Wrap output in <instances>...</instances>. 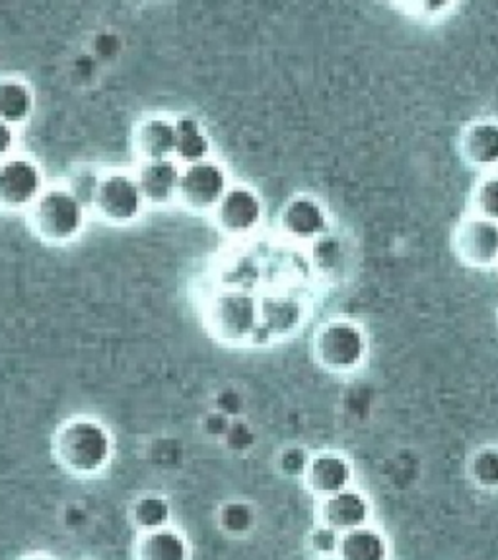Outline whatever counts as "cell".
I'll return each mask as SVG.
<instances>
[{"instance_id": "obj_1", "label": "cell", "mask_w": 498, "mask_h": 560, "mask_svg": "<svg viewBox=\"0 0 498 560\" xmlns=\"http://www.w3.org/2000/svg\"><path fill=\"white\" fill-rule=\"evenodd\" d=\"M114 457V436L102 420L74 417L53 436V459L62 471L80 479L97 477Z\"/></svg>"}, {"instance_id": "obj_2", "label": "cell", "mask_w": 498, "mask_h": 560, "mask_svg": "<svg viewBox=\"0 0 498 560\" xmlns=\"http://www.w3.org/2000/svg\"><path fill=\"white\" fill-rule=\"evenodd\" d=\"M35 234L49 244H69L82 234L86 207L69 187H47L30 209Z\"/></svg>"}, {"instance_id": "obj_3", "label": "cell", "mask_w": 498, "mask_h": 560, "mask_svg": "<svg viewBox=\"0 0 498 560\" xmlns=\"http://www.w3.org/2000/svg\"><path fill=\"white\" fill-rule=\"evenodd\" d=\"M367 335L347 319H333L320 327L314 337V357L332 374H350L364 364Z\"/></svg>"}, {"instance_id": "obj_4", "label": "cell", "mask_w": 498, "mask_h": 560, "mask_svg": "<svg viewBox=\"0 0 498 560\" xmlns=\"http://www.w3.org/2000/svg\"><path fill=\"white\" fill-rule=\"evenodd\" d=\"M207 324L212 335L227 345L250 341L257 329L254 298L240 290H224L210 300Z\"/></svg>"}, {"instance_id": "obj_5", "label": "cell", "mask_w": 498, "mask_h": 560, "mask_svg": "<svg viewBox=\"0 0 498 560\" xmlns=\"http://www.w3.org/2000/svg\"><path fill=\"white\" fill-rule=\"evenodd\" d=\"M144 205L147 202L135 175L127 172L102 175L92 201L97 214L112 224H131L142 214Z\"/></svg>"}, {"instance_id": "obj_6", "label": "cell", "mask_w": 498, "mask_h": 560, "mask_svg": "<svg viewBox=\"0 0 498 560\" xmlns=\"http://www.w3.org/2000/svg\"><path fill=\"white\" fill-rule=\"evenodd\" d=\"M44 191V172L32 158L10 156L0 162V207L2 209H32Z\"/></svg>"}, {"instance_id": "obj_7", "label": "cell", "mask_w": 498, "mask_h": 560, "mask_svg": "<svg viewBox=\"0 0 498 560\" xmlns=\"http://www.w3.org/2000/svg\"><path fill=\"white\" fill-rule=\"evenodd\" d=\"M227 191V172L215 160H202L182 170L177 199L184 202L187 209L199 212L215 210Z\"/></svg>"}, {"instance_id": "obj_8", "label": "cell", "mask_w": 498, "mask_h": 560, "mask_svg": "<svg viewBox=\"0 0 498 560\" xmlns=\"http://www.w3.org/2000/svg\"><path fill=\"white\" fill-rule=\"evenodd\" d=\"M304 489L315 500H324L355 487V465L343 452H315L302 477Z\"/></svg>"}, {"instance_id": "obj_9", "label": "cell", "mask_w": 498, "mask_h": 560, "mask_svg": "<svg viewBox=\"0 0 498 560\" xmlns=\"http://www.w3.org/2000/svg\"><path fill=\"white\" fill-rule=\"evenodd\" d=\"M315 522L327 525L339 534H347L362 525L372 524V502L364 490L350 487L333 497L317 500Z\"/></svg>"}, {"instance_id": "obj_10", "label": "cell", "mask_w": 498, "mask_h": 560, "mask_svg": "<svg viewBox=\"0 0 498 560\" xmlns=\"http://www.w3.org/2000/svg\"><path fill=\"white\" fill-rule=\"evenodd\" d=\"M262 201L252 189L236 185L228 187L227 195L220 199L215 217L219 226L232 236H244L259 226L262 222Z\"/></svg>"}, {"instance_id": "obj_11", "label": "cell", "mask_w": 498, "mask_h": 560, "mask_svg": "<svg viewBox=\"0 0 498 560\" xmlns=\"http://www.w3.org/2000/svg\"><path fill=\"white\" fill-rule=\"evenodd\" d=\"M458 252L473 267H490L498 262V222L493 220H465L458 232Z\"/></svg>"}, {"instance_id": "obj_12", "label": "cell", "mask_w": 498, "mask_h": 560, "mask_svg": "<svg viewBox=\"0 0 498 560\" xmlns=\"http://www.w3.org/2000/svg\"><path fill=\"white\" fill-rule=\"evenodd\" d=\"M179 177H182V167L175 158L142 162L139 172L135 175L144 202L149 205H167L177 199Z\"/></svg>"}, {"instance_id": "obj_13", "label": "cell", "mask_w": 498, "mask_h": 560, "mask_svg": "<svg viewBox=\"0 0 498 560\" xmlns=\"http://www.w3.org/2000/svg\"><path fill=\"white\" fill-rule=\"evenodd\" d=\"M192 542L174 525L140 532L132 545L135 560H192Z\"/></svg>"}, {"instance_id": "obj_14", "label": "cell", "mask_w": 498, "mask_h": 560, "mask_svg": "<svg viewBox=\"0 0 498 560\" xmlns=\"http://www.w3.org/2000/svg\"><path fill=\"white\" fill-rule=\"evenodd\" d=\"M280 226L285 230V234H289L298 242H312L324 234L327 217L314 199L298 197L282 209Z\"/></svg>"}, {"instance_id": "obj_15", "label": "cell", "mask_w": 498, "mask_h": 560, "mask_svg": "<svg viewBox=\"0 0 498 560\" xmlns=\"http://www.w3.org/2000/svg\"><path fill=\"white\" fill-rule=\"evenodd\" d=\"M337 559L390 560L392 559V547L380 527L372 524L362 525L359 529L341 534Z\"/></svg>"}, {"instance_id": "obj_16", "label": "cell", "mask_w": 498, "mask_h": 560, "mask_svg": "<svg viewBox=\"0 0 498 560\" xmlns=\"http://www.w3.org/2000/svg\"><path fill=\"white\" fill-rule=\"evenodd\" d=\"M135 149L142 162L175 156V121L152 117L140 122L135 132Z\"/></svg>"}, {"instance_id": "obj_17", "label": "cell", "mask_w": 498, "mask_h": 560, "mask_svg": "<svg viewBox=\"0 0 498 560\" xmlns=\"http://www.w3.org/2000/svg\"><path fill=\"white\" fill-rule=\"evenodd\" d=\"M34 112V92L24 80H0V121L10 127L24 125Z\"/></svg>"}, {"instance_id": "obj_18", "label": "cell", "mask_w": 498, "mask_h": 560, "mask_svg": "<svg viewBox=\"0 0 498 560\" xmlns=\"http://www.w3.org/2000/svg\"><path fill=\"white\" fill-rule=\"evenodd\" d=\"M464 154L473 166H498L497 122H473L464 135Z\"/></svg>"}, {"instance_id": "obj_19", "label": "cell", "mask_w": 498, "mask_h": 560, "mask_svg": "<svg viewBox=\"0 0 498 560\" xmlns=\"http://www.w3.org/2000/svg\"><path fill=\"white\" fill-rule=\"evenodd\" d=\"M210 142L201 125L192 117L175 121V156L185 166L209 160Z\"/></svg>"}, {"instance_id": "obj_20", "label": "cell", "mask_w": 498, "mask_h": 560, "mask_svg": "<svg viewBox=\"0 0 498 560\" xmlns=\"http://www.w3.org/2000/svg\"><path fill=\"white\" fill-rule=\"evenodd\" d=\"M172 504L160 492H144L132 502L131 522L137 532H154L172 525Z\"/></svg>"}, {"instance_id": "obj_21", "label": "cell", "mask_w": 498, "mask_h": 560, "mask_svg": "<svg viewBox=\"0 0 498 560\" xmlns=\"http://www.w3.org/2000/svg\"><path fill=\"white\" fill-rule=\"evenodd\" d=\"M257 522H259L257 510L247 500H227L217 512L220 532L234 539H244L247 535L254 534Z\"/></svg>"}, {"instance_id": "obj_22", "label": "cell", "mask_w": 498, "mask_h": 560, "mask_svg": "<svg viewBox=\"0 0 498 560\" xmlns=\"http://www.w3.org/2000/svg\"><path fill=\"white\" fill-rule=\"evenodd\" d=\"M465 472L475 489L498 492V446L475 450L467 459Z\"/></svg>"}, {"instance_id": "obj_23", "label": "cell", "mask_w": 498, "mask_h": 560, "mask_svg": "<svg viewBox=\"0 0 498 560\" xmlns=\"http://www.w3.org/2000/svg\"><path fill=\"white\" fill-rule=\"evenodd\" d=\"M312 459V452L302 446H287L277 455V471L287 479H300L304 477L308 465Z\"/></svg>"}, {"instance_id": "obj_24", "label": "cell", "mask_w": 498, "mask_h": 560, "mask_svg": "<svg viewBox=\"0 0 498 560\" xmlns=\"http://www.w3.org/2000/svg\"><path fill=\"white\" fill-rule=\"evenodd\" d=\"M339 539H341L339 532H335L332 527L320 524V522H315L314 527L308 534V545H310V551L314 552L315 559L337 557Z\"/></svg>"}, {"instance_id": "obj_25", "label": "cell", "mask_w": 498, "mask_h": 560, "mask_svg": "<svg viewBox=\"0 0 498 560\" xmlns=\"http://www.w3.org/2000/svg\"><path fill=\"white\" fill-rule=\"evenodd\" d=\"M475 205L482 219L498 222V175H490L477 187Z\"/></svg>"}, {"instance_id": "obj_26", "label": "cell", "mask_w": 498, "mask_h": 560, "mask_svg": "<svg viewBox=\"0 0 498 560\" xmlns=\"http://www.w3.org/2000/svg\"><path fill=\"white\" fill-rule=\"evenodd\" d=\"M224 440V446L234 454H245L255 444V432L245 424L244 420H232Z\"/></svg>"}, {"instance_id": "obj_27", "label": "cell", "mask_w": 498, "mask_h": 560, "mask_svg": "<svg viewBox=\"0 0 498 560\" xmlns=\"http://www.w3.org/2000/svg\"><path fill=\"white\" fill-rule=\"evenodd\" d=\"M97 182H100V177H96V175L79 174L72 179V185H70L69 189L86 207V205H92V201H94Z\"/></svg>"}, {"instance_id": "obj_28", "label": "cell", "mask_w": 498, "mask_h": 560, "mask_svg": "<svg viewBox=\"0 0 498 560\" xmlns=\"http://www.w3.org/2000/svg\"><path fill=\"white\" fill-rule=\"evenodd\" d=\"M242 409H244V399H242V395L238 394V392L227 389V392L220 394L219 401H217V411L227 415L230 419H234Z\"/></svg>"}, {"instance_id": "obj_29", "label": "cell", "mask_w": 498, "mask_h": 560, "mask_svg": "<svg viewBox=\"0 0 498 560\" xmlns=\"http://www.w3.org/2000/svg\"><path fill=\"white\" fill-rule=\"evenodd\" d=\"M232 420L234 419H230V417L222 415V412H210L209 417L205 419V432H207L209 436L220 438V440H222V438L227 436Z\"/></svg>"}, {"instance_id": "obj_30", "label": "cell", "mask_w": 498, "mask_h": 560, "mask_svg": "<svg viewBox=\"0 0 498 560\" xmlns=\"http://www.w3.org/2000/svg\"><path fill=\"white\" fill-rule=\"evenodd\" d=\"M14 147H16V131H14V127L0 121V162L12 156Z\"/></svg>"}, {"instance_id": "obj_31", "label": "cell", "mask_w": 498, "mask_h": 560, "mask_svg": "<svg viewBox=\"0 0 498 560\" xmlns=\"http://www.w3.org/2000/svg\"><path fill=\"white\" fill-rule=\"evenodd\" d=\"M18 560H57L53 559L51 555H47V552H30V555H24L22 559Z\"/></svg>"}, {"instance_id": "obj_32", "label": "cell", "mask_w": 498, "mask_h": 560, "mask_svg": "<svg viewBox=\"0 0 498 560\" xmlns=\"http://www.w3.org/2000/svg\"><path fill=\"white\" fill-rule=\"evenodd\" d=\"M315 560H339V559H337V557H320V559H315Z\"/></svg>"}]
</instances>
